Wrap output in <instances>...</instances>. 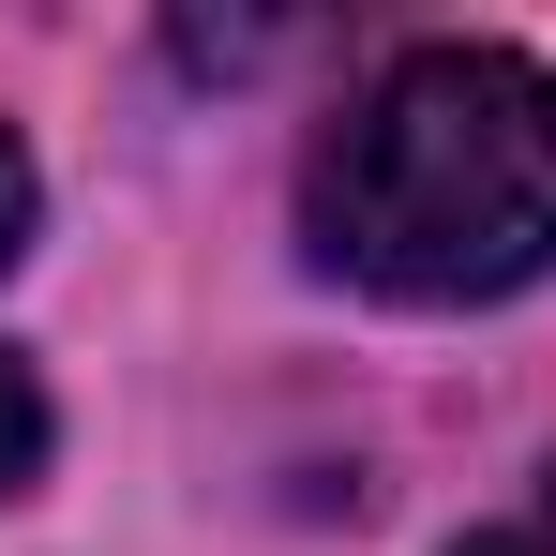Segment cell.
<instances>
[{
  "label": "cell",
  "instance_id": "cell-1",
  "mask_svg": "<svg viewBox=\"0 0 556 556\" xmlns=\"http://www.w3.org/2000/svg\"><path fill=\"white\" fill-rule=\"evenodd\" d=\"M316 271L376 301H511L556 271V76L527 46H406L301 166Z\"/></svg>",
  "mask_w": 556,
  "mask_h": 556
},
{
  "label": "cell",
  "instance_id": "cell-2",
  "mask_svg": "<svg viewBox=\"0 0 556 556\" xmlns=\"http://www.w3.org/2000/svg\"><path fill=\"white\" fill-rule=\"evenodd\" d=\"M46 466V391H30V362H0V496Z\"/></svg>",
  "mask_w": 556,
  "mask_h": 556
},
{
  "label": "cell",
  "instance_id": "cell-3",
  "mask_svg": "<svg viewBox=\"0 0 556 556\" xmlns=\"http://www.w3.org/2000/svg\"><path fill=\"white\" fill-rule=\"evenodd\" d=\"M466 556H556V481H542V511H511V527H481Z\"/></svg>",
  "mask_w": 556,
  "mask_h": 556
},
{
  "label": "cell",
  "instance_id": "cell-4",
  "mask_svg": "<svg viewBox=\"0 0 556 556\" xmlns=\"http://www.w3.org/2000/svg\"><path fill=\"white\" fill-rule=\"evenodd\" d=\"M15 241H30V151L0 136V271H15Z\"/></svg>",
  "mask_w": 556,
  "mask_h": 556
}]
</instances>
